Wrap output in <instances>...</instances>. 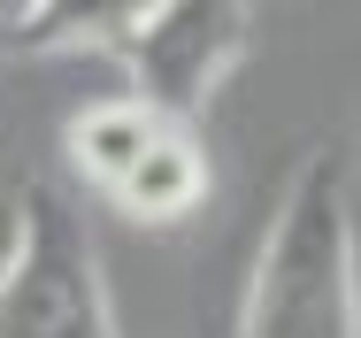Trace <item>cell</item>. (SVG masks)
<instances>
[{
	"mask_svg": "<svg viewBox=\"0 0 361 338\" xmlns=\"http://www.w3.org/2000/svg\"><path fill=\"white\" fill-rule=\"evenodd\" d=\"M16 239H23V185H0V277L16 262Z\"/></svg>",
	"mask_w": 361,
	"mask_h": 338,
	"instance_id": "8992f818",
	"label": "cell"
},
{
	"mask_svg": "<svg viewBox=\"0 0 361 338\" xmlns=\"http://www.w3.org/2000/svg\"><path fill=\"white\" fill-rule=\"evenodd\" d=\"M0 338H123L85 215L39 177L23 185V239L0 277Z\"/></svg>",
	"mask_w": 361,
	"mask_h": 338,
	"instance_id": "7a4b0ae2",
	"label": "cell"
},
{
	"mask_svg": "<svg viewBox=\"0 0 361 338\" xmlns=\"http://www.w3.org/2000/svg\"><path fill=\"white\" fill-rule=\"evenodd\" d=\"M246 47H254L246 0H139V16L116 47V77L154 116L200 131V116L231 85V69L246 62Z\"/></svg>",
	"mask_w": 361,
	"mask_h": 338,
	"instance_id": "3957f363",
	"label": "cell"
},
{
	"mask_svg": "<svg viewBox=\"0 0 361 338\" xmlns=\"http://www.w3.org/2000/svg\"><path fill=\"white\" fill-rule=\"evenodd\" d=\"M238 338H361V239L346 154L307 146L262 231Z\"/></svg>",
	"mask_w": 361,
	"mask_h": 338,
	"instance_id": "6da1fadb",
	"label": "cell"
},
{
	"mask_svg": "<svg viewBox=\"0 0 361 338\" xmlns=\"http://www.w3.org/2000/svg\"><path fill=\"white\" fill-rule=\"evenodd\" d=\"M161 123H169V116H154L146 100H131V92L116 85V92L85 100L70 123H62V154H70V169H77V177H85L100 200H108V193L131 177V162H139L154 138H161Z\"/></svg>",
	"mask_w": 361,
	"mask_h": 338,
	"instance_id": "5b68a950",
	"label": "cell"
},
{
	"mask_svg": "<svg viewBox=\"0 0 361 338\" xmlns=\"http://www.w3.org/2000/svg\"><path fill=\"white\" fill-rule=\"evenodd\" d=\"M208 185H216V169H208L200 131L192 123H161V138L131 162V177L108 193V207H123L146 231H169V223H185V215L208 207Z\"/></svg>",
	"mask_w": 361,
	"mask_h": 338,
	"instance_id": "277c9868",
	"label": "cell"
}]
</instances>
